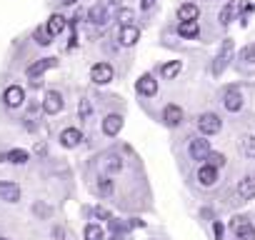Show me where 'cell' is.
Segmentation results:
<instances>
[{
    "label": "cell",
    "mask_w": 255,
    "mask_h": 240,
    "mask_svg": "<svg viewBox=\"0 0 255 240\" xmlns=\"http://www.w3.org/2000/svg\"><path fill=\"white\" fill-rule=\"evenodd\" d=\"M235 240H240V238H235Z\"/></svg>",
    "instance_id": "cell-42"
},
{
    "label": "cell",
    "mask_w": 255,
    "mask_h": 240,
    "mask_svg": "<svg viewBox=\"0 0 255 240\" xmlns=\"http://www.w3.org/2000/svg\"><path fill=\"white\" fill-rule=\"evenodd\" d=\"M198 33H200L198 20H180V23H178V35H180V38L193 40V38H198Z\"/></svg>",
    "instance_id": "cell-19"
},
{
    "label": "cell",
    "mask_w": 255,
    "mask_h": 240,
    "mask_svg": "<svg viewBox=\"0 0 255 240\" xmlns=\"http://www.w3.org/2000/svg\"><path fill=\"white\" fill-rule=\"evenodd\" d=\"M55 65H58V60H55V58H40V60H35L33 65H28V70H25V73H28V78H30V80H35V78H40L43 73H48V70H50V68H55Z\"/></svg>",
    "instance_id": "cell-8"
},
{
    "label": "cell",
    "mask_w": 255,
    "mask_h": 240,
    "mask_svg": "<svg viewBox=\"0 0 255 240\" xmlns=\"http://www.w3.org/2000/svg\"><path fill=\"white\" fill-rule=\"evenodd\" d=\"M93 188H95V193H98V195H110V193H113V188H115V183H113L108 175H100V178H95Z\"/></svg>",
    "instance_id": "cell-22"
},
{
    "label": "cell",
    "mask_w": 255,
    "mask_h": 240,
    "mask_svg": "<svg viewBox=\"0 0 255 240\" xmlns=\"http://www.w3.org/2000/svg\"><path fill=\"white\" fill-rule=\"evenodd\" d=\"M113 78H115V68H113L110 63H95V65L90 68V80H93L95 85H108Z\"/></svg>",
    "instance_id": "cell-2"
},
{
    "label": "cell",
    "mask_w": 255,
    "mask_h": 240,
    "mask_svg": "<svg viewBox=\"0 0 255 240\" xmlns=\"http://www.w3.org/2000/svg\"><path fill=\"white\" fill-rule=\"evenodd\" d=\"M233 50H235L233 40H230V38L223 40V45H220V50H218V55H215V60H213V68H210L215 78H220V75L225 73V68L230 65V60H233Z\"/></svg>",
    "instance_id": "cell-1"
},
{
    "label": "cell",
    "mask_w": 255,
    "mask_h": 240,
    "mask_svg": "<svg viewBox=\"0 0 255 240\" xmlns=\"http://www.w3.org/2000/svg\"><path fill=\"white\" fill-rule=\"evenodd\" d=\"M208 163L215 165V168H223V165H225V155H223V153H210V155H208Z\"/></svg>",
    "instance_id": "cell-33"
},
{
    "label": "cell",
    "mask_w": 255,
    "mask_h": 240,
    "mask_svg": "<svg viewBox=\"0 0 255 240\" xmlns=\"http://www.w3.org/2000/svg\"><path fill=\"white\" fill-rule=\"evenodd\" d=\"M80 143H83V133L78 128H65L60 133V145L63 148H78Z\"/></svg>",
    "instance_id": "cell-17"
},
{
    "label": "cell",
    "mask_w": 255,
    "mask_h": 240,
    "mask_svg": "<svg viewBox=\"0 0 255 240\" xmlns=\"http://www.w3.org/2000/svg\"><path fill=\"white\" fill-rule=\"evenodd\" d=\"M230 230H233L235 238H240V240H255V228H253V223H250L248 218H233Z\"/></svg>",
    "instance_id": "cell-4"
},
{
    "label": "cell",
    "mask_w": 255,
    "mask_h": 240,
    "mask_svg": "<svg viewBox=\"0 0 255 240\" xmlns=\"http://www.w3.org/2000/svg\"><path fill=\"white\" fill-rule=\"evenodd\" d=\"M240 150L245 158H255V135H245L240 140Z\"/></svg>",
    "instance_id": "cell-27"
},
{
    "label": "cell",
    "mask_w": 255,
    "mask_h": 240,
    "mask_svg": "<svg viewBox=\"0 0 255 240\" xmlns=\"http://www.w3.org/2000/svg\"><path fill=\"white\" fill-rule=\"evenodd\" d=\"M238 198L240 200H253L255 198V175H248L238 183Z\"/></svg>",
    "instance_id": "cell-18"
},
{
    "label": "cell",
    "mask_w": 255,
    "mask_h": 240,
    "mask_svg": "<svg viewBox=\"0 0 255 240\" xmlns=\"http://www.w3.org/2000/svg\"><path fill=\"white\" fill-rule=\"evenodd\" d=\"M0 240H8V238H0Z\"/></svg>",
    "instance_id": "cell-41"
},
{
    "label": "cell",
    "mask_w": 255,
    "mask_h": 240,
    "mask_svg": "<svg viewBox=\"0 0 255 240\" xmlns=\"http://www.w3.org/2000/svg\"><path fill=\"white\" fill-rule=\"evenodd\" d=\"M163 123H165L168 128H178V125L183 123V108L175 105V103H168V105L163 108Z\"/></svg>",
    "instance_id": "cell-7"
},
{
    "label": "cell",
    "mask_w": 255,
    "mask_h": 240,
    "mask_svg": "<svg viewBox=\"0 0 255 240\" xmlns=\"http://www.w3.org/2000/svg\"><path fill=\"white\" fill-rule=\"evenodd\" d=\"M90 115H93L90 100H80V103H78V118L83 120V123H90Z\"/></svg>",
    "instance_id": "cell-29"
},
{
    "label": "cell",
    "mask_w": 255,
    "mask_h": 240,
    "mask_svg": "<svg viewBox=\"0 0 255 240\" xmlns=\"http://www.w3.org/2000/svg\"><path fill=\"white\" fill-rule=\"evenodd\" d=\"M123 115L120 113H108L105 118H103V133L108 135V138H115L120 130H123Z\"/></svg>",
    "instance_id": "cell-6"
},
{
    "label": "cell",
    "mask_w": 255,
    "mask_h": 240,
    "mask_svg": "<svg viewBox=\"0 0 255 240\" xmlns=\"http://www.w3.org/2000/svg\"><path fill=\"white\" fill-rule=\"evenodd\" d=\"M105 235H103V228L98 225V223H88L85 225V240H103Z\"/></svg>",
    "instance_id": "cell-28"
},
{
    "label": "cell",
    "mask_w": 255,
    "mask_h": 240,
    "mask_svg": "<svg viewBox=\"0 0 255 240\" xmlns=\"http://www.w3.org/2000/svg\"><path fill=\"white\" fill-rule=\"evenodd\" d=\"M180 70H183V63H180V60H170V63H165V65L160 68V75H163L165 80H173Z\"/></svg>",
    "instance_id": "cell-24"
},
{
    "label": "cell",
    "mask_w": 255,
    "mask_h": 240,
    "mask_svg": "<svg viewBox=\"0 0 255 240\" xmlns=\"http://www.w3.org/2000/svg\"><path fill=\"white\" fill-rule=\"evenodd\" d=\"M140 40V30L135 25H123L120 28V45L123 48H133Z\"/></svg>",
    "instance_id": "cell-16"
},
{
    "label": "cell",
    "mask_w": 255,
    "mask_h": 240,
    "mask_svg": "<svg viewBox=\"0 0 255 240\" xmlns=\"http://www.w3.org/2000/svg\"><path fill=\"white\" fill-rule=\"evenodd\" d=\"M138 93H140L143 98H153V95L158 93V80H155L153 73H143V75L138 78Z\"/></svg>",
    "instance_id": "cell-9"
},
{
    "label": "cell",
    "mask_w": 255,
    "mask_h": 240,
    "mask_svg": "<svg viewBox=\"0 0 255 240\" xmlns=\"http://www.w3.org/2000/svg\"><path fill=\"white\" fill-rule=\"evenodd\" d=\"M5 155H8V163H13V165H25V163L30 160L28 150H20V148H15V150H10V153H5Z\"/></svg>",
    "instance_id": "cell-26"
},
{
    "label": "cell",
    "mask_w": 255,
    "mask_h": 240,
    "mask_svg": "<svg viewBox=\"0 0 255 240\" xmlns=\"http://www.w3.org/2000/svg\"><path fill=\"white\" fill-rule=\"evenodd\" d=\"M93 215H95V218H100V220H113L110 210H105L103 205H95V208H93Z\"/></svg>",
    "instance_id": "cell-35"
},
{
    "label": "cell",
    "mask_w": 255,
    "mask_h": 240,
    "mask_svg": "<svg viewBox=\"0 0 255 240\" xmlns=\"http://www.w3.org/2000/svg\"><path fill=\"white\" fill-rule=\"evenodd\" d=\"M23 100H25V90H23L20 85H8V88H5V93H3V103H5L8 108H20Z\"/></svg>",
    "instance_id": "cell-10"
},
{
    "label": "cell",
    "mask_w": 255,
    "mask_h": 240,
    "mask_svg": "<svg viewBox=\"0 0 255 240\" xmlns=\"http://www.w3.org/2000/svg\"><path fill=\"white\" fill-rule=\"evenodd\" d=\"M198 183H200L203 188H213V185L218 183V168L210 165V163L200 165V168H198Z\"/></svg>",
    "instance_id": "cell-13"
},
{
    "label": "cell",
    "mask_w": 255,
    "mask_h": 240,
    "mask_svg": "<svg viewBox=\"0 0 255 240\" xmlns=\"http://www.w3.org/2000/svg\"><path fill=\"white\" fill-rule=\"evenodd\" d=\"M105 170L113 175V173H120L123 170V160L118 158V155H110L108 160H105Z\"/></svg>",
    "instance_id": "cell-31"
},
{
    "label": "cell",
    "mask_w": 255,
    "mask_h": 240,
    "mask_svg": "<svg viewBox=\"0 0 255 240\" xmlns=\"http://www.w3.org/2000/svg\"><path fill=\"white\" fill-rule=\"evenodd\" d=\"M33 213H35V215H38V218H43V220H45V218H50V215H53V210H50V208H48V205H45V203H40V200H38V203H35V205H33Z\"/></svg>",
    "instance_id": "cell-32"
},
{
    "label": "cell",
    "mask_w": 255,
    "mask_h": 240,
    "mask_svg": "<svg viewBox=\"0 0 255 240\" xmlns=\"http://www.w3.org/2000/svg\"><path fill=\"white\" fill-rule=\"evenodd\" d=\"M43 110H45L48 115L60 113V110H63V95H60L58 90H48L45 98H43Z\"/></svg>",
    "instance_id": "cell-12"
},
{
    "label": "cell",
    "mask_w": 255,
    "mask_h": 240,
    "mask_svg": "<svg viewBox=\"0 0 255 240\" xmlns=\"http://www.w3.org/2000/svg\"><path fill=\"white\" fill-rule=\"evenodd\" d=\"M188 153H190V158L193 160H208V155L213 153L210 150V140H205V138H193L190 140V145H188Z\"/></svg>",
    "instance_id": "cell-5"
},
{
    "label": "cell",
    "mask_w": 255,
    "mask_h": 240,
    "mask_svg": "<svg viewBox=\"0 0 255 240\" xmlns=\"http://www.w3.org/2000/svg\"><path fill=\"white\" fill-rule=\"evenodd\" d=\"M33 38H35V43H38V45H43V48L53 43V33L48 30V25H40V28H35V35H33Z\"/></svg>",
    "instance_id": "cell-25"
},
{
    "label": "cell",
    "mask_w": 255,
    "mask_h": 240,
    "mask_svg": "<svg viewBox=\"0 0 255 240\" xmlns=\"http://www.w3.org/2000/svg\"><path fill=\"white\" fill-rule=\"evenodd\" d=\"M0 200L18 203L20 200V185L13 183V180H0Z\"/></svg>",
    "instance_id": "cell-11"
},
{
    "label": "cell",
    "mask_w": 255,
    "mask_h": 240,
    "mask_svg": "<svg viewBox=\"0 0 255 240\" xmlns=\"http://www.w3.org/2000/svg\"><path fill=\"white\" fill-rule=\"evenodd\" d=\"M220 128H223V123L215 113H203L198 118V130L203 135H215V133H220Z\"/></svg>",
    "instance_id": "cell-3"
},
{
    "label": "cell",
    "mask_w": 255,
    "mask_h": 240,
    "mask_svg": "<svg viewBox=\"0 0 255 240\" xmlns=\"http://www.w3.org/2000/svg\"><path fill=\"white\" fill-rule=\"evenodd\" d=\"M235 10H238V3H235V0H230V3L220 10L218 20H220V25H223V28H225V25H230V20L235 18Z\"/></svg>",
    "instance_id": "cell-23"
},
{
    "label": "cell",
    "mask_w": 255,
    "mask_h": 240,
    "mask_svg": "<svg viewBox=\"0 0 255 240\" xmlns=\"http://www.w3.org/2000/svg\"><path fill=\"white\" fill-rule=\"evenodd\" d=\"M223 105H225L228 113H238V110L243 108V95H240V90H238V88H228L225 95H223Z\"/></svg>",
    "instance_id": "cell-14"
},
{
    "label": "cell",
    "mask_w": 255,
    "mask_h": 240,
    "mask_svg": "<svg viewBox=\"0 0 255 240\" xmlns=\"http://www.w3.org/2000/svg\"><path fill=\"white\" fill-rule=\"evenodd\" d=\"M60 3H63V5H75L78 0H60Z\"/></svg>",
    "instance_id": "cell-39"
},
{
    "label": "cell",
    "mask_w": 255,
    "mask_h": 240,
    "mask_svg": "<svg viewBox=\"0 0 255 240\" xmlns=\"http://www.w3.org/2000/svg\"><path fill=\"white\" fill-rule=\"evenodd\" d=\"M240 60H245V63H255V45H248L245 50H240Z\"/></svg>",
    "instance_id": "cell-34"
},
{
    "label": "cell",
    "mask_w": 255,
    "mask_h": 240,
    "mask_svg": "<svg viewBox=\"0 0 255 240\" xmlns=\"http://www.w3.org/2000/svg\"><path fill=\"white\" fill-rule=\"evenodd\" d=\"M45 25H48V30L53 33V38H58V35L68 28V20H65L60 13H53V15L48 18V23H45Z\"/></svg>",
    "instance_id": "cell-20"
},
{
    "label": "cell",
    "mask_w": 255,
    "mask_h": 240,
    "mask_svg": "<svg viewBox=\"0 0 255 240\" xmlns=\"http://www.w3.org/2000/svg\"><path fill=\"white\" fill-rule=\"evenodd\" d=\"M103 5H108V8H120V0H100Z\"/></svg>",
    "instance_id": "cell-38"
},
{
    "label": "cell",
    "mask_w": 255,
    "mask_h": 240,
    "mask_svg": "<svg viewBox=\"0 0 255 240\" xmlns=\"http://www.w3.org/2000/svg\"><path fill=\"white\" fill-rule=\"evenodd\" d=\"M198 15H200V8L195 3H183L178 8V20H198Z\"/></svg>",
    "instance_id": "cell-21"
},
{
    "label": "cell",
    "mask_w": 255,
    "mask_h": 240,
    "mask_svg": "<svg viewBox=\"0 0 255 240\" xmlns=\"http://www.w3.org/2000/svg\"><path fill=\"white\" fill-rule=\"evenodd\" d=\"M88 20H90L93 25H105V23L110 20V8L103 5V3L93 5V8L88 10Z\"/></svg>",
    "instance_id": "cell-15"
},
{
    "label": "cell",
    "mask_w": 255,
    "mask_h": 240,
    "mask_svg": "<svg viewBox=\"0 0 255 240\" xmlns=\"http://www.w3.org/2000/svg\"><path fill=\"white\" fill-rule=\"evenodd\" d=\"M110 240H125V238H123L120 233H115V235H110Z\"/></svg>",
    "instance_id": "cell-40"
},
{
    "label": "cell",
    "mask_w": 255,
    "mask_h": 240,
    "mask_svg": "<svg viewBox=\"0 0 255 240\" xmlns=\"http://www.w3.org/2000/svg\"><path fill=\"white\" fill-rule=\"evenodd\" d=\"M133 20H135V13L130 8H120L118 10V23L120 25H133Z\"/></svg>",
    "instance_id": "cell-30"
},
{
    "label": "cell",
    "mask_w": 255,
    "mask_h": 240,
    "mask_svg": "<svg viewBox=\"0 0 255 240\" xmlns=\"http://www.w3.org/2000/svg\"><path fill=\"white\" fill-rule=\"evenodd\" d=\"M155 3H158V0H140V8H143V10H150Z\"/></svg>",
    "instance_id": "cell-37"
},
{
    "label": "cell",
    "mask_w": 255,
    "mask_h": 240,
    "mask_svg": "<svg viewBox=\"0 0 255 240\" xmlns=\"http://www.w3.org/2000/svg\"><path fill=\"white\" fill-rule=\"evenodd\" d=\"M213 233H215V240H223V233H225V228H223V223H213Z\"/></svg>",
    "instance_id": "cell-36"
}]
</instances>
